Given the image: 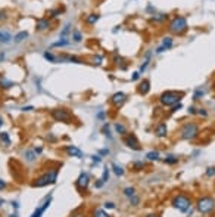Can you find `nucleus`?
I'll return each instance as SVG.
<instances>
[{"mask_svg":"<svg viewBox=\"0 0 215 217\" xmlns=\"http://www.w3.org/2000/svg\"><path fill=\"white\" fill-rule=\"evenodd\" d=\"M146 217H158L156 214H149V216H146Z\"/></svg>","mask_w":215,"mask_h":217,"instance_id":"obj_56","label":"nucleus"},{"mask_svg":"<svg viewBox=\"0 0 215 217\" xmlns=\"http://www.w3.org/2000/svg\"><path fill=\"white\" fill-rule=\"evenodd\" d=\"M99 15L97 13H90V15H87V18H86V24H89V25H93V24H96L97 21H99Z\"/></svg>","mask_w":215,"mask_h":217,"instance_id":"obj_17","label":"nucleus"},{"mask_svg":"<svg viewBox=\"0 0 215 217\" xmlns=\"http://www.w3.org/2000/svg\"><path fill=\"white\" fill-rule=\"evenodd\" d=\"M115 130H116V133H119V134H125V133H127L125 125L124 124H119V123H116V124H115Z\"/></svg>","mask_w":215,"mask_h":217,"instance_id":"obj_25","label":"nucleus"},{"mask_svg":"<svg viewBox=\"0 0 215 217\" xmlns=\"http://www.w3.org/2000/svg\"><path fill=\"white\" fill-rule=\"evenodd\" d=\"M169 31L174 34H183L187 30V19L184 17H175L169 22Z\"/></svg>","mask_w":215,"mask_h":217,"instance_id":"obj_4","label":"nucleus"},{"mask_svg":"<svg viewBox=\"0 0 215 217\" xmlns=\"http://www.w3.org/2000/svg\"><path fill=\"white\" fill-rule=\"evenodd\" d=\"M13 83L12 81H9L6 78H0V87H3V89H9V87H12Z\"/></svg>","mask_w":215,"mask_h":217,"instance_id":"obj_24","label":"nucleus"},{"mask_svg":"<svg viewBox=\"0 0 215 217\" xmlns=\"http://www.w3.org/2000/svg\"><path fill=\"white\" fill-rule=\"evenodd\" d=\"M183 99V93L181 92H175V90H166L159 96V100L162 105L165 107H171L175 103H180Z\"/></svg>","mask_w":215,"mask_h":217,"instance_id":"obj_1","label":"nucleus"},{"mask_svg":"<svg viewBox=\"0 0 215 217\" xmlns=\"http://www.w3.org/2000/svg\"><path fill=\"white\" fill-rule=\"evenodd\" d=\"M198 134H199V125L196 123H187L181 129V137L186 139V140L195 139Z\"/></svg>","mask_w":215,"mask_h":217,"instance_id":"obj_6","label":"nucleus"},{"mask_svg":"<svg viewBox=\"0 0 215 217\" xmlns=\"http://www.w3.org/2000/svg\"><path fill=\"white\" fill-rule=\"evenodd\" d=\"M10 217H18V214H16V213H15V214H12V216H10Z\"/></svg>","mask_w":215,"mask_h":217,"instance_id":"obj_57","label":"nucleus"},{"mask_svg":"<svg viewBox=\"0 0 215 217\" xmlns=\"http://www.w3.org/2000/svg\"><path fill=\"white\" fill-rule=\"evenodd\" d=\"M56 180H58V168L50 170L46 174L40 176V177L37 179V182L33 183V186H35V188H43V186H47V185L56 183Z\"/></svg>","mask_w":215,"mask_h":217,"instance_id":"obj_2","label":"nucleus"},{"mask_svg":"<svg viewBox=\"0 0 215 217\" xmlns=\"http://www.w3.org/2000/svg\"><path fill=\"white\" fill-rule=\"evenodd\" d=\"M171 46H173V37H165V39H164V42H162V46L156 49V53H162L164 50L169 49Z\"/></svg>","mask_w":215,"mask_h":217,"instance_id":"obj_14","label":"nucleus"},{"mask_svg":"<svg viewBox=\"0 0 215 217\" xmlns=\"http://www.w3.org/2000/svg\"><path fill=\"white\" fill-rule=\"evenodd\" d=\"M125 99H127V96H125V93L122 92H116L112 95V98H111V102H112V105L114 107H116V108H119L122 103L125 102Z\"/></svg>","mask_w":215,"mask_h":217,"instance_id":"obj_9","label":"nucleus"},{"mask_svg":"<svg viewBox=\"0 0 215 217\" xmlns=\"http://www.w3.org/2000/svg\"><path fill=\"white\" fill-rule=\"evenodd\" d=\"M69 30H71V24H66L65 27H64V30L60 31V37H62V39H65V36L69 33Z\"/></svg>","mask_w":215,"mask_h":217,"instance_id":"obj_34","label":"nucleus"},{"mask_svg":"<svg viewBox=\"0 0 215 217\" xmlns=\"http://www.w3.org/2000/svg\"><path fill=\"white\" fill-rule=\"evenodd\" d=\"M139 93L140 95H148L149 93V90H150V81L149 80H143L140 84H139Z\"/></svg>","mask_w":215,"mask_h":217,"instance_id":"obj_15","label":"nucleus"},{"mask_svg":"<svg viewBox=\"0 0 215 217\" xmlns=\"http://www.w3.org/2000/svg\"><path fill=\"white\" fill-rule=\"evenodd\" d=\"M102 185H103V182H102V180H99V182L96 183V188H102Z\"/></svg>","mask_w":215,"mask_h":217,"instance_id":"obj_53","label":"nucleus"},{"mask_svg":"<svg viewBox=\"0 0 215 217\" xmlns=\"http://www.w3.org/2000/svg\"><path fill=\"white\" fill-rule=\"evenodd\" d=\"M196 112H198V111H196L195 107H190V108H189V114H196Z\"/></svg>","mask_w":215,"mask_h":217,"instance_id":"obj_48","label":"nucleus"},{"mask_svg":"<svg viewBox=\"0 0 215 217\" xmlns=\"http://www.w3.org/2000/svg\"><path fill=\"white\" fill-rule=\"evenodd\" d=\"M52 118L55 121H62V123H71V114L65 108H55L50 112Z\"/></svg>","mask_w":215,"mask_h":217,"instance_id":"obj_7","label":"nucleus"},{"mask_svg":"<svg viewBox=\"0 0 215 217\" xmlns=\"http://www.w3.org/2000/svg\"><path fill=\"white\" fill-rule=\"evenodd\" d=\"M93 61H94V64H96V65H100V64H102V56L97 55V56H94V58H93Z\"/></svg>","mask_w":215,"mask_h":217,"instance_id":"obj_41","label":"nucleus"},{"mask_svg":"<svg viewBox=\"0 0 215 217\" xmlns=\"http://www.w3.org/2000/svg\"><path fill=\"white\" fill-rule=\"evenodd\" d=\"M173 205H174V207H175L177 210H178V211H181V213H186L187 210L190 208L191 200L189 198V196H186V195L180 193V195H177V196H175V198L173 200Z\"/></svg>","mask_w":215,"mask_h":217,"instance_id":"obj_5","label":"nucleus"},{"mask_svg":"<svg viewBox=\"0 0 215 217\" xmlns=\"http://www.w3.org/2000/svg\"><path fill=\"white\" fill-rule=\"evenodd\" d=\"M112 170H114V173H115L116 176H122L124 174V168L121 167V166H118V164H112Z\"/></svg>","mask_w":215,"mask_h":217,"instance_id":"obj_21","label":"nucleus"},{"mask_svg":"<svg viewBox=\"0 0 215 217\" xmlns=\"http://www.w3.org/2000/svg\"><path fill=\"white\" fill-rule=\"evenodd\" d=\"M93 217H109V214H108L105 210H96Z\"/></svg>","mask_w":215,"mask_h":217,"instance_id":"obj_33","label":"nucleus"},{"mask_svg":"<svg viewBox=\"0 0 215 217\" xmlns=\"http://www.w3.org/2000/svg\"><path fill=\"white\" fill-rule=\"evenodd\" d=\"M33 107H24V108H22V111H33Z\"/></svg>","mask_w":215,"mask_h":217,"instance_id":"obj_52","label":"nucleus"},{"mask_svg":"<svg viewBox=\"0 0 215 217\" xmlns=\"http://www.w3.org/2000/svg\"><path fill=\"white\" fill-rule=\"evenodd\" d=\"M100 180H102L103 183L109 180V168H108V167L103 168V174H102V179H100Z\"/></svg>","mask_w":215,"mask_h":217,"instance_id":"obj_30","label":"nucleus"},{"mask_svg":"<svg viewBox=\"0 0 215 217\" xmlns=\"http://www.w3.org/2000/svg\"><path fill=\"white\" fill-rule=\"evenodd\" d=\"M139 77H140V73H134L131 77V80L133 81H136V80H139Z\"/></svg>","mask_w":215,"mask_h":217,"instance_id":"obj_45","label":"nucleus"},{"mask_svg":"<svg viewBox=\"0 0 215 217\" xmlns=\"http://www.w3.org/2000/svg\"><path fill=\"white\" fill-rule=\"evenodd\" d=\"M196 207H198L199 213L208 214V213H211V211L215 208V200L214 198H211V196H202V198H199L198 200Z\"/></svg>","mask_w":215,"mask_h":217,"instance_id":"obj_3","label":"nucleus"},{"mask_svg":"<svg viewBox=\"0 0 215 217\" xmlns=\"http://www.w3.org/2000/svg\"><path fill=\"white\" fill-rule=\"evenodd\" d=\"M66 59L69 61V62H74V64H83V61L80 58H75V56H66Z\"/></svg>","mask_w":215,"mask_h":217,"instance_id":"obj_37","label":"nucleus"},{"mask_svg":"<svg viewBox=\"0 0 215 217\" xmlns=\"http://www.w3.org/2000/svg\"><path fill=\"white\" fill-rule=\"evenodd\" d=\"M59 13H60V10H59V9H55V10H50V12H49V15L52 18H56Z\"/></svg>","mask_w":215,"mask_h":217,"instance_id":"obj_39","label":"nucleus"},{"mask_svg":"<svg viewBox=\"0 0 215 217\" xmlns=\"http://www.w3.org/2000/svg\"><path fill=\"white\" fill-rule=\"evenodd\" d=\"M44 58L47 59V61H50V62H56L58 61V58L53 53H50V52H44Z\"/></svg>","mask_w":215,"mask_h":217,"instance_id":"obj_29","label":"nucleus"},{"mask_svg":"<svg viewBox=\"0 0 215 217\" xmlns=\"http://www.w3.org/2000/svg\"><path fill=\"white\" fill-rule=\"evenodd\" d=\"M139 202H140V198H139V196H136V195L130 196V204H131V205H139Z\"/></svg>","mask_w":215,"mask_h":217,"instance_id":"obj_36","label":"nucleus"},{"mask_svg":"<svg viewBox=\"0 0 215 217\" xmlns=\"http://www.w3.org/2000/svg\"><path fill=\"white\" fill-rule=\"evenodd\" d=\"M28 37V33L27 31H21V33H18L16 36H15V42L19 43V42H22V40H25Z\"/></svg>","mask_w":215,"mask_h":217,"instance_id":"obj_22","label":"nucleus"},{"mask_svg":"<svg viewBox=\"0 0 215 217\" xmlns=\"http://www.w3.org/2000/svg\"><path fill=\"white\" fill-rule=\"evenodd\" d=\"M181 108H183V105H181V102H180L178 105L175 103V105L173 107V109H171V111H173V112H175V111H178V109H181Z\"/></svg>","mask_w":215,"mask_h":217,"instance_id":"obj_43","label":"nucleus"},{"mask_svg":"<svg viewBox=\"0 0 215 217\" xmlns=\"http://www.w3.org/2000/svg\"><path fill=\"white\" fill-rule=\"evenodd\" d=\"M3 204H5V201H3V200H2V198H0V207H2Z\"/></svg>","mask_w":215,"mask_h":217,"instance_id":"obj_54","label":"nucleus"},{"mask_svg":"<svg viewBox=\"0 0 215 217\" xmlns=\"http://www.w3.org/2000/svg\"><path fill=\"white\" fill-rule=\"evenodd\" d=\"M203 95H205V92H203L202 89H198V90L195 92V95H193V99H195V100H198V99H200V98H202Z\"/></svg>","mask_w":215,"mask_h":217,"instance_id":"obj_35","label":"nucleus"},{"mask_svg":"<svg viewBox=\"0 0 215 217\" xmlns=\"http://www.w3.org/2000/svg\"><path fill=\"white\" fill-rule=\"evenodd\" d=\"M68 44H69V42L65 40V39H62V40H59V42L53 43L52 46H53V47H62V46H68Z\"/></svg>","mask_w":215,"mask_h":217,"instance_id":"obj_28","label":"nucleus"},{"mask_svg":"<svg viewBox=\"0 0 215 217\" xmlns=\"http://www.w3.org/2000/svg\"><path fill=\"white\" fill-rule=\"evenodd\" d=\"M206 176H209V177L215 176V167H209V168H206Z\"/></svg>","mask_w":215,"mask_h":217,"instance_id":"obj_38","label":"nucleus"},{"mask_svg":"<svg viewBox=\"0 0 215 217\" xmlns=\"http://www.w3.org/2000/svg\"><path fill=\"white\" fill-rule=\"evenodd\" d=\"M155 133H156L158 137H165L166 133H168V127H166V124H164V123L158 124L156 129H155Z\"/></svg>","mask_w":215,"mask_h":217,"instance_id":"obj_16","label":"nucleus"},{"mask_svg":"<svg viewBox=\"0 0 215 217\" xmlns=\"http://www.w3.org/2000/svg\"><path fill=\"white\" fill-rule=\"evenodd\" d=\"M105 208H115V204L114 202H106L105 204Z\"/></svg>","mask_w":215,"mask_h":217,"instance_id":"obj_44","label":"nucleus"},{"mask_svg":"<svg viewBox=\"0 0 215 217\" xmlns=\"http://www.w3.org/2000/svg\"><path fill=\"white\" fill-rule=\"evenodd\" d=\"M0 140L5 143L6 146H9V145H10V139H9V134L6 133V132H2V133H0Z\"/></svg>","mask_w":215,"mask_h":217,"instance_id":"obj_20","label":"nucleus"},{"mask_svg":"<svg viewBox=\"0 0 215 217\" xmlns=\"http://www.w3.org/2000/svg\"><path fill=\"white\" fill-rule=\"evenodd\" d=\"M12 40V36L6 31H0V43H9Z\"/></svg>","mask_w":215,"mask_h":217,"instance_id":"obj_19","label":"nucleus"},{"mask_svg":"<svg viewBox=\"0 0 215 217\" xmlns=\"http://www.w3.org/2000/svg\"><path fill=\"white\" fill-rule=\"evenodd\" d=\"M97 118L103 120V118H105V112H103V111H102V112H99V114H97Z\"/></svg>","mask_w":215,"mask_h":217,"instance_id":"obj_51","label":"nucleus"},{"mask_svg":"<svg viewBox=\"0 0 215 217\" xmlns=\"http://www.w3.org/2000/svg\"><path fill=\"white\" fill-rule=\"evenodd\" d=\"M166 18H168L166 13H159V15H155V17L152 18V21L153 22H162V21H165Z\"/></svg>","mask_w":215,"mask_h":217,"instance_id":"obj_23","label":"nucleus"},{"mask_svg":"<svg viewBox=\"0 0 215 217\" xmlns=\"http://www.w3.org/2000/svg\"><path fill=\"white\" fill-rule=\"evenodd\" d=\"M90 183V177L87 173H81L77 179V188L78 189H87V186Z\"/></svg>","mask_w":215,"mask_h":217,"instance_id":"obj_10","label":"nucleus"},{"mask_svg":"<svg viewBox=\"0 0 215 217\" xmlns=\"http://www.w3.org/2000/svg\"><path fill=\"white\" fill-rule=\"evenodd\" d=\"M2 124H3V118H2V115H0V127H2Z\"/></svg>","mask_w":215,"mask_h":217,"instance_id":"obj_55","label":"nucleus"},{"mask_svg":"<svg viewBox=\"0 0 215 217\" xmlns=\"http://www.w3.org/2000/svg\"><path fill=\"white\" fill-rule=\"evenodd\" d=\"M49 27H50V21L46 19V18H43V19H38V21H37L35 30H37V31H44V30H47Z\"/></svg>","mask_w":215,"mask_h":217,"instance_id":"obj_13","label":"nucleus"},{"mask_svg":"<svg viewBox=\"0 0 215 217\" xmlns=\"http://www.w3.org/2000/svg\"><path fill=\"white\" fill-rule=\"evenodd\" d=\"M72 39H74V42L80 43L83 40V36H81V33H80L78 30H74V31H72Z\"/></svg>","mask_w":215,"mask_h":217,"instance_id":"obj_26","label":"nucleus"},{"mask_svg":"<svg viewBox=\"0 0 215 217\" xmlns=\"http://www.w3.org/2000/svg\"><path fill=\"white\" fill-rule=\"evenodd\" d=\"M91 159H93L94 163H100V155H93V157H91Z\"/></svg>","mask_w":215,"mask_h":217,"instance_id":"obj_47","label":"nucleus"},{"mask_svg":"<svg viewBox=\"0 0 215 217\" xmlns=\"http://www.w3.org/2000/svg\"><path fill=\"white\" fill-rule=\"evenodd\" d=\"M165 163L166 164H175V163H178V158L174 157V155H168L165 158Z\"/></svg>","mask_w":215,"mask_h":217,"instance_id":"obj_31","label":"nucleus"},{"mask_svg":"<svg viewBox=\"0 0 215 217\" xmlns=\"http://www.w3.org/2000/svg\"><path fill=\"white\" fill-rule=\"evenodd\" d=\"M124 195L130 198V196H133V195H136V189H134V188H125V189H124Z\"/></svg>","mask_w":215,"mask_h":217,"instance_id":"obj_32","label":"nucleus"},{"mask_svg":"<svg viewBox=\"0 0 215 217\" xmlns=\"http://www.w3.org/2000/svg\"><path fill=\"white\" fill-rule=\"evenodd\" d=\"M198 114H200V115H203V117H206V111H203V109H199Z\"/></svg>","mask_w":215,"mask_h":217,"instance_id":"obj_50","label":"nucleus"},{"mask_svg":"<svg viewBox=\"0 0 215 217\" xmlns=\"http://www.w3.org/2000/svg\"><path fill=\"white\" fill-rule=\"evenodd\" d=\"M146 157L153 161V159H158V158H159V152H158V151H150V152H148V154H146Z\"/></svg>","mask_w":215,"mask_h":217,"instance_id":"obj_27","label":"nucleus"},{"mask_svg":"<svg viewBox=\"0 0 215 217\" xmlns=\"http://www.w3.org/2000/svg\"><path fill=\"white\" fill-rule=\"evenodd\" d=\"M124 142H125V145H127L128 148H131V149H134V151L140 149V143H139V139L136 137V134H133V133L127 134L125 139H124Z\"/></svg>","mask_w":215,"mask_h":217,"instance_id":"obj_8","label":"nucleus"},{"mask_svg":"<svg viewBox=\"0 0 215 217\" xmlns=\"http://www.w3.org/2000/svg\"><path fill=\"white\" fill-rule=\"evenodd\" d=\"M65 152L69 155V157H77V158H81V157H83L81 149H78L77 146H72V145H66V146H65Z\"/></svg>","mask_w":215,"mask_h":217,"instance_id":"obj_11","label":"nucleus"},{"mask_svg":"<svg viewBox=\"0 0 215 217\" xmlns=\"http://www.w3.org/2000/svg\"><path fill=\"white\" fill-rule=\"evenodd\" d=\"M35 155H37V152H35L34 149L25 151V159H27L28 163H33V161H35Z\"/></svg>","mask_w":215,"mask_h":217,"instance_id":"obj_18","label":"nucleus"},{"mask_svg":"<svg viewBox=\"0 0 215 217\" xmlns=\"http://www.w3.org/2000/svg\"><path fill=\"white\" fill-rule=\"evenodd\" d=\"M5 188H6V182H5V180H2V179H0V191H3V189H5Z\"/></svg>","mask_w":215,"mask_h":217,"instance_id":"obj_46","label":"nucleus"},{"mask_svg":"<svg viewBox=\"0 0 215 217\" xmlns=\"http://www.w3.org/2000/svg\"><path fill=\"white\" fill-rule=\"evenodd\" d=\"M134 167H136V170H141L143 168V163L141 161H136L134 163Z\"/></svg>","mask_w":215,"mask_h":217,"instance_id":"obj_40","label":"nucleus"},{"mask_svg":"<svg viewBox=\"0 0 215 217\" xmlns=\"http://www.w3.org/2000/svg\"><path fill=\"white\" fill-rule=\"evenodd\" d=\"M100 155H109V149H102L100 151Z\"/></svg>","mask_w":215,"mask_h":217,"instance_id":"obj_49","label":"nucleus"},{"mask_svg":"<svg viewBox=\"0 0 215 217\" xmlns=\"http://www.w3.org/2000/svg\"><path fill=\"white\" fill-rule=\"evenodd\" d=\"M8 18V15H6V10H0V21H5Z\"/></svg>","mask_w":215,"mask_h":217,"instance_id":"obj_42","label":"nucleus"},{"mask_svg":"<svg viewBox=\"0 0 215 217\" xmlns=\"http://www.w3.org/2000/svg\"><path fill=\"white\" fill-rule=\"evenodd\" d=\"M50 201H52V198H50V196H47V198H46V201L43 202V205L35 210L33 214H31V217H42V214L44 213V211H46V208H47V207L50 205Z\"/></svg>","mask_w":215,"mask_h":217,"instance_id":"obj_12","label":"nucleus"}]
</instances>
